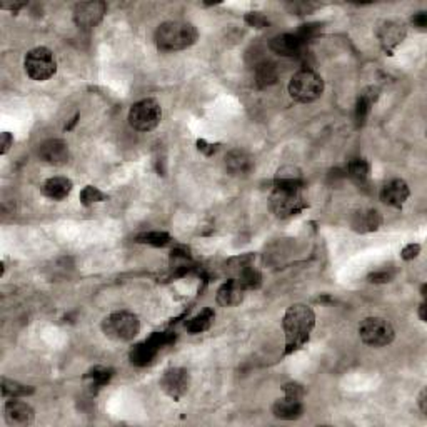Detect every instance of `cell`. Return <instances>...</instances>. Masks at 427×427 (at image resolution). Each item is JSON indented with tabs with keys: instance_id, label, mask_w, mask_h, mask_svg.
Masks as SVG:
<instances>
[{
	"instance_id": "6da1fadb",
	"label": "cell",
	"mask_w": 427,
	"mask_h": 427,
	"mask_svg": "<svg viewBox=\"0 0 427 427\" xmlns=\"http://www.w3.org/2000/svg\"><path fill=\"white\" fill-rule=\"evenodd\" d=\"M314 326H316V314L307 304H294L287 309L282 319L286 334V354H292L306 346Z\"/></svg>"
},
{
	"instance_id": "7a4b0ae2",
	"label": "cell",
	"mask_w": 427,
	"mask_h": 427,
	"mask_svg": "<svg viewBox=\"0 0 427 427\" xmlns=\"http://www.w3.org/2000/svg\"><path fill=\"white\" fill-rule=\"evenodd\" d=\"M199 38L197 29L189 22H164L155 30V43L160 50L176 52L189 49Z\"/></svg>"
},
{
	"instance_id": "3957f363",
	"label": "cell",
	"mask_w": 427,
	"mask_h": 427,
	"mask_svg": "<svg viewBox=\"0 0 427 427\" xmlns=\"http://www.w3.org/2000/svg\"><path fill=\"white\" fill-rule=\"evenodd\" d=\"M102 332L117 342H129L141 332V321L134 312H112L102 321Z\"/></svg>"
},
{
	"instance_id": "277c9868",
	"label": "cell",
	"mask_w": 427,
	"mask_h": 427,
	"mask_svg": "<svg viewBox=\"0 0 427 427\" xmlns=\"http://www.w3.org/2000/svg\"><path fill=\"white\" fill-rule=\"evenodd\" d=\"M324 92V78L311 69H302L294 74L289 82V94L295 102L311 104Z\"/></svg>"
},
{
	"instance_id": "5b68a950",
	"label": "cell",
	"mask_w": 427,
	"mask_h": 427,
	"mask_svg": "<svg viewBox=\"0 0 427 427\" xmlns=\"http://www.w3.org/2000/svg\"><path fill=\"white\" fill-rule=\"evenodd\" d=\"M269 206L274 216L279 219H290L298 216L307 207V200L304 199L300 189H284V187H274Z\"/></svg>"
},
{
	"instance_id": "8992f818",
	"label": "cell",
	"mask_w": 427,
	"mask_h": 427,
	"mask_svg": "<svg viewBox=\"0 0 427 427\" xmlns=\"http://www.w3.org/2000/svg\"><path fill=\"white\" fill-rule=\"evenodd\" d=\"M25 74L36 82H46L57 72V59L47 47H36L29 50L24 60Z\"/></svg>"
},
{
	"instance_id": "52a82bcc",
	"label": "cell",
	"mask_w": 427,
	"mask_h": 427,
	"mask_svg": "<svg viewBox=\"0 0 427 427\" xmlns=\"http://www.w3.org/2000/svg\"><path fill=\"white\" fill-rule=\"evenodd\" d=\"M162 119V107L155 99H142L129 111V124L137 132H150Z\"/></svg>"
},
{
	"instance_id": "ba28073f",
	"label": "cell",
	"mask_w": 427,
	"mask_h": 427,
	"mask_svg": "<svg viewBox=\"0 0 427 427\" xmlns=\"http://www.w3.org/2000/svg\"><path fill=\"white\" fill-rule=\"evenodd\" d=\"M359 335L370 347H386L394 341L396 330L384 317H365L359 326Z\"/></svg>"
},
{
	"instance_id": "9c48e42d",
	"label": "cell",
	"mask_w": 427,
	"mask_h": 427,
	"mask_svg": "<svg viewBox=\"0 0 427 427\" xmlns=\"http://www.w3.org/2000/svg\"><path fill=\"white\" fill-rule=\"evenodd\" d=\"M190 386V374L184 368L167 369L160 377V389L174 400H181Z\"/></svg>"
},
{
	"instance_id": "30bf717a",
	"label": "cell",
	"mask_w": 427,
	"mask_h": 427,
	"mask_svg": "<svg viewBox=\"0 0 427 427\" xmlns=\"http://www.w3.org/2000/svg\"><path fill=\"white\" fill-rule=\"evenodd\" d=\"M169 342H172V337L167 334H152L147 341L134 347V351L130 352V360L136 365H147L154 360L157 352L162 349L164 346H167Z\"/></svg>"
},
{
	"instance_id": "8fae6325",
	"label": "cell",
	"mask_w": 427,
	"mask_h": 427,
	"mask_svg": "<svg viewBox=\"0 0 427 427\" xmlns=\"http://www.w3.org/2000/svg\"><path fill=\"white\" fill-rule=\"evenodd\" d=\"M107 12L104 2H80L74 8V20L80 29H94L102 22Z\"/></svg>"
},
{
	"instance_id": "7c38bea8",
	"label": "cell",
	"mask_w": 427,
	"mask_h": 427,
	"mask_svg": "<svg viewBox=\"0 0 427 427\" xmlns=\"http://www.w3.org/2000/svg\"><path fill=\"white\" fill-rule=\"evenodd\" d=\"M377 38L381 42V47L384 49V52L392 55L400 43L404 42L406 38V25L400 24V22L396 20H384L382 24H379L377 27Z\"/></svg>"
},
{
	"instance_id": "4fadbf2b",
	"label": "cell",
	"mask_w": 427,
	"mask_h": 427,
	"mask_svg": "<svg viewBox=\"0 0 427 427\" xmlns=\"http://www.w3.org/2000/svg\"><path fill=\"white\" fill-rule=\"evenodd\" d=\"M4 417L8 426H30L36 421V411L19 398H14L4 406Z\"/></svg>"
},
{
	"instance_id": "5bb4252c",
	"label": "cell",
	"mask_w": 427,
	"mask_h": 427,
	"mask_svg": "<svg viewBox=\"0 0 427 427\" xmlns=\"http://www.w3.org/2000/svg\"><path fill=\"white\" fill-rule=\"evenodd\" d=\"M225 171L229 172V176L232 177H247L252 171L255 169V160L249 152L242 150V149H235L230 150L227 155H225Z\"/></svg>"
},
{
	"instance_id": "9a60e30c",
	"label": "cell",
	"mask_w": 427,
	"mask_h": 427,
	"mask_svg": "<svg viewBox=\"0 0 427 427\" xmlns=\"http://www.w3.org/2000/svg\"><path fill=\"white\" fill-rule=\"evenodd\" d=\"M409 195H411V190H409L407 182L402 181V178H392L379 192L382 202L394 209L402 207L407 202Z\"/></svg>"
},
{
	"instance_id": "2e32d148",
	"label": "cell",
	"mask_w": 427,
	"mask_h": 427,
	"mask_svg": "<svg viewBox=\"0 0 427 427\" xmlns=\"http://www.w3.org/2000/svg\"><path fill=\"white\" fill-rule=\"evenodd\" d=\"M38 157L50 165H65L71 159L69 146L60 139H49L38 147Z\"/></svg>"
},
{
	"instance_id": "e0dca14e",
	"label": "cell",
	"mask_w": 427,
	"mask_h": 427,
	"mask_svg": "<svg viewBox=\"0 0 427 427\" xmlns=\"http://www.w3.org/2000/svg\"><path fill=\"white\" fill-rule=\"evenodd\" d=\"M304 46L306 43L300 41L295 34H281V36L272 37L271 43H269L274 54L281 55V57H298L302 54Z\"/></svg>"
},
{
	"instance_id": "ac0fdd59",
	"label": "cell",
	"mask_w": 427,
	"mask_h": 427,
	"mask_svg": "<svg viewBox=\"0 0 427 427\" xmlns=\"http://www.w3.org/2000/svg\"><path fill=\"white\" fill-rule=\"evenodd\" d=\"M382 222H384V219H382L381 212L376 211V209H365V211H359L354 214L351 224L356 232L369 234L381 229Z\"/></svg>"
},
{
	"instance_id": "d6986e66",
	"label": "cell",
	"mask_w": 427,
	"mask_h": 427,
	"mask_svg": "<svg viewBox=\"0 0 427 427\" xmlns=\"http://www.w3.org/2000/svg\"><path fill=\"white\" fill-rule=\"evenodd\" d=\"M246 289L237 279H230L217 290V304L222 307H235L244 300Z\"/></svg>"
},
{
	"instance_id": "ffe728a7",
	"label": "cell",
	"mask_w": 427,
	"mask_h": 427,
	"mask_svg": "<svg viewBox=\"0 0 427 427\" xmlns=\"http://www.w3.org/2000/svg\"><path fill=\"white\" fill-rule=\"evenodd\" d=\"M379 99V90L376 87H368L363 92L359 94L356 102V125L357 127H364L365 122H368L370 112H372L374 104Z\"/></svg>"
},
{
	"instance_id": "44dd1931",
	"label": "cell",
	"mask_w": 427,
	"mask_h": 427,
	"mask_svg": "<svg viewBox=\"0 0 427 427\" xmlns=\"http://www.w3.org/2000/svg\"><path fill=\"white\" fill-rule=\"evenodd\" d=\"M272 414L277 419L295 421L304 414V404L300 399H290L284 396V398L274 402Z\"/></svg>"
},
{
	"instance_id": "7402d4cb",
	"label": "cell",
	"mask_w": 427,
	"mask_h": 427,
	"mask_svg": "<svg viewBox=\"0 0 427 427\" xmlns=\"http://www.w3.org/2000/svg\"><path fill=\"white\" fill-rule=\"evenodd\" d=\"M72 181L67 177H50L42 184V194L50 200H64L72 192Z\"/></svg>"
},
{
	"instance_id": "603a6c76",
	"label": "cell",
	"mask_w": 427,
	"mask_h": 427,
	"mask_svg": "<svg viewBox=\"0 0 427 427\" xmlns=\"http://www.w3.org/2000/svg\"><path fill=\"white\" fill-rule=\"evenodd\" d=\"M306 186L304 181L302 172L298 167H292V165H284L281 167L274 177V187H284V189H300Z\"/></svg>"
},
{
	"instance_id": "cb8c5ba5",
	"label": "cell",
	"mask_w": 427,
	"mask_h": 427,
	"mask_svg": "<svg viewBox=\"0 0 427 427\" xmlns=\"http://www.w3.org/2000/svg\"><path fill=\"white\" fill-rule=\"evenodd\" d=\"M344 172H346V177H349L351 181L359 187L369 186L370 164L364 159V157H356V159H351L349 162H347L346 169H344Z\"/></svg>"
},
{
	"instance_id": "d4e9b609",
	"label": "cell",
	"mask_w": 427,
	"mask_h": 427,
	"mask_svg": "<svg viewBox=\"0 0 427 427\" xmlns=\"http://www.w3.org/2000/svg\"><path fill=\"white\" fill-rule=\"evenodd\" d=\"M214 317H216V314H214L212 309H204L202 312H199L197 316L190 317V319L186 322L187 332H190V334L206 332V330L211 329Z\"/></svg>"
},
{
	"instance_id": "484cf974",
	"label": "cell",
	"mask_w": 427,
	"mask_h": 427,
	"mask_svg": "<svg viewBox=\"0 0 427 427\" xmlns=\"http://www.w3.org/2000/svg\"><path fill=\"white\" fill-rule=\"evenodd\" d=\"M279 78V72L276 65L271 62H262L255 67V85L259 89H265V87L276 84Z\"/></svg>"
},
{
	"instance_id": "4316f807",
	"label": "cell",
	"mask_w": 427,
	"mask_h": 427,
	"mask_svg": "<svg viewBox=\"0 0 427 427\" xmlns=\"http://www.w3.org/2000/svg\"><path fill=\"white\" fill-rule=\"evenodd\" d=\"M34 394V387L24 386L20 382L15 381H8V379H2V396L4 398H25V396Z\"/></svg>"
},
{
	"instance_id": "83f0119b",
	"label": "cell",
	"mask_w": 427,
	"mask_h": 427,
	"mask_svg": "<svg viewBox=\"0 0 427 427\" xmlns=\"http://www.w3.org/2000/svg\"><path fill=\"white\" fill-rule=\"evenodd\" d=\"M136 241L139 244H146L152 247H167L172 244V237L167 232H160V230H152V232H144L137 235Z\"/></svg>"
},
{
	"instance_id": "f1b7e54d",
	"label": "cell",
	"mask_w": 427,
	"mask_h": 427,
	"mask_svg": "<svg viewBox=\"0 0 427 427\" xmlns=\"http://www.w3.org/2000/svg\"><path fill=\"white\" fill-rule=\"evenodd\" d=\"M107 199H108V195L94 186L84 187V190L80 192V202L84 204L85 207L92 206V204H95V202H104V200H107Z\"/></svg>"
},
{
	"instance_id": "f546056e",
	"label": "cell",
	"mask_w": 427,
	"mask_h": 427,
	"mask_svg": "<svg viewBox=\"0 0 427 427\" xmlns=\"http://www.w3.org/2000/svg\"><path fill=\"white\" fill-rule=\"evenodd\" d=\"M321 32H322V25L317 24V22H311V24L300 25V29L295 32V36L306 43L309 41H312V38H316Z\"/></svg>"
},
{
	"instance_id": "4dcf8cb0",
	"label": "cell",
	"mask_w": 427,
	"mask_h": 427,
	"mask_svg": "<svg viewBox=\"0 0 427 427\" xmlns=\"http://www.w3.org/2000/svg\"><path fill=\"white\" fill-rule=\"evenodd\" d=\"M396 272L392 269H379V271H374L369 274V282H374V284H386V282H391L394 279Z\"/></svg>"
},
{
	"instance_id": "1f68e13d",
	"label": "cell",
	"mask_w": 427,
	"mask_h": 427,
	"mask_svg": "<svg viewBox=\"0 0 427 427\" xmlns=\"http://www.w3.org/2000/svg\"><path fill=\"white\" fill-rule=\"evenodd\" d=\"M89 377H92V381L95 382V386H104L111 381L112 377V370L106 368H94L90 370Z\"/></svg>"
},
{
	"instance_id": "d6a6232c",
	"label": "cell",
	"mask_w": 427,
	"mask_h": 427,
	"mask_svg": "<svg viewBox=\"0 0 427 427\" xmlns=\"http://www.w3.org/2000/svg\"><path fill=\"white\" fill-rule=\"evenodd\" d=\"M284 396L290 399L302 400L304 396H306V391H304V387L298 384V382H289V384L284 386Z\"/></svg>"
},
{
	"instance_id": "836d02e7",
	"label": "cell",
	"mask_w": 427,
	"mask_h": 427,
	"mask_svg": "<svg viewBox=\"0 0 427 427\" xmlns=\"http://www.w3.org/2000/svg\"><path fill=\"white\" fill-rule=\"evenodd\" d=\"M246 22L249 25H252V27H255V29H264L265 25L269 24L267 17L260 14V12H251V14H247L246 15Z\"/></svg>"
},
{
	"instance_id": "e575fe53",
	"label": "cell",
	"mask_w": 427,
	"mask_h": 427,
	"mask_svg": "<svg viewBox=\"0 0 427 427\" xmlns=\"http://www.w3.org/2000/svg\"><path fill=\"white\" fill-rule=\"evenodd\" d=\"M421 254V246L419 244H409V246H406L402 249V252H400V255H402L404 260H412L416 259L417 255Z\"/></svg>"
},
{
	"instance_id": "d590c367",
	"label": "cell",
	"mask_w": 427,
	"mask_h": 427,
	"mask_svg": "<svg viewBox=\"0 0 427 427\" xmlns=\"http://www.w3.org/2000/svg\"><path fill=\"white\" fill-rule=\"evenodd\" d=\"M12 144H14V137H12V134H8V132L0 134V154L6 155L8 149L12 147Z\"/></svg>"
},
{
	"instance_id": "8d00e7d4",
	"label": "cell",
	"mask_w": 427,
	"mask_h": 427,
	"mask_svg": "<svg viewBox=\"0 0 427 427\" xmlns=\"http://www.w3.org/2000/svg\"><path fill=\"white\" fill-rule=\"evenodd\" d=\"M412 24L416 25V27H419L421 30H424L427 27V15L424 12H419V14L412 17Z\"/></svg>"
},
{
	"instance_id": "74e56055",
	"label": "cell",
	"mask_w": 427,
	"mask_h": 427,
	"mask_svg": "<svg viewBox=\"0 0 427 427\" xmlns=\"http://www.w3.org/2000/svg\"><path fill=\"white\" fill-rule=\"evenodd\" d=\"M197 146H199V150L204 152L206 155H212L214 152H216V147H214L212 144H207L206 141H197Z\"/></svg>"
},
{
	"instance_id": "f35d334b",
	"label": "cell",
	"mask_w": 427,
	"mask_h": 427,
	"mask_svg": "<svg viewBox=\"0 0 427 427\" xmlns=\"http://www.w3.org/2000/svg\"><path fill=\"white\" fill-rule=\"evenodd\" d=\"M419 409L422 416H427V391L422 389L419 394Z\"/></svg>"
},
{
	"instance_id": "ab89813d",
	"label": "cell",
	"mask_w": 427,
	"mask_h": 427,
	"mask_svg": "<svg viewBox=\"0 0 427 427\" xmlns=\"http://www.w3.org/2000/svg\"><path fill=\"white\" fill-rule=\"evenodd\" d=\"M426 302H422L421 306H419V317H421V321L422 322H426L427 321V314H426Z\"/></svg>"
}]
</instances>
